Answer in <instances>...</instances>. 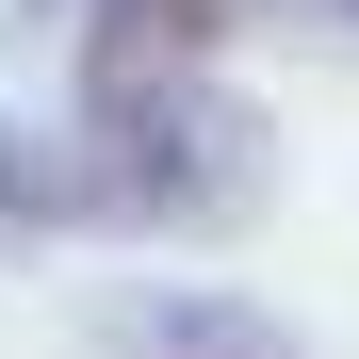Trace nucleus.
<instances>
[{
  "label": "nucleus",
  "instance_id": "f257e3e1",
  "mask_svg": "<svg viewBox=\"0 0 359 359\" xmlns=\"http://www.w3.org/2000/svg\"><path fill=\"white\" fill-rule=\"evenodd\" d=\"M17 196L66 229H245L262 196V114L245 98H163V114H66V163H17Z\"/></svg>",
  "mask_w": 359,
  "mask_h": 359
},
{
  "label": "nucleus",
  "instance_id": "f03ea898",
  "mask_svg": "<svg viewBox=\"0 0 359 359\" xmlns=\"http://www.w3.org/2000/svg\"><path fill=\"white\" fill-rule=\"evenodd\" d=\"M262 0H98L82 17V114H163V98H196L212 82V49L245 33Z\"/></svg>",
  "mask_w": 359,
  "mask_h": 359
},
{
  "label": "nucleus",
  "instance_id": "7ed1b4c3",
  "mask_svg": "<svg viewBox=\"0 0 359 359\" xmlns=\"http://www.w3.org/2000/svg\"><path fill=\"white\" fill-rule=\"evenodd\" d=\"M98 359H311L262 294H196V278H147V294H98Z\"/></svg>",
  "mask_w": 359,
  "mask_h": 359
},
{
  "label": "nucleus",
  "instance_id": "20e7f679",
  "mask_svg": "<svg viewBox=\"0 0 359 359\" xmlns=\"http://www.w3.org/2000/svg\"><path fill=\"white\" fill-rule=\"evenodd\" d=\"M0 212H17V131H0Z\"/></svg>",
  "mask_w": 359,
  "mask_h": 359
},
{
  "label": "nucleus",
  "instance_id": "39448f33",
  "mask_svg": "<svg viewBox=\"0 0 359 359\" xmlns=\"http://www.w3.org/2000/svg\"><path fill=\"white\" fill-rule=\"evenodd\" d=\"M311 17H327V33H359V0H311Z\"/></svg>",
  "mask_w": 359,
  "mask_h": 359
}]
</instances>
